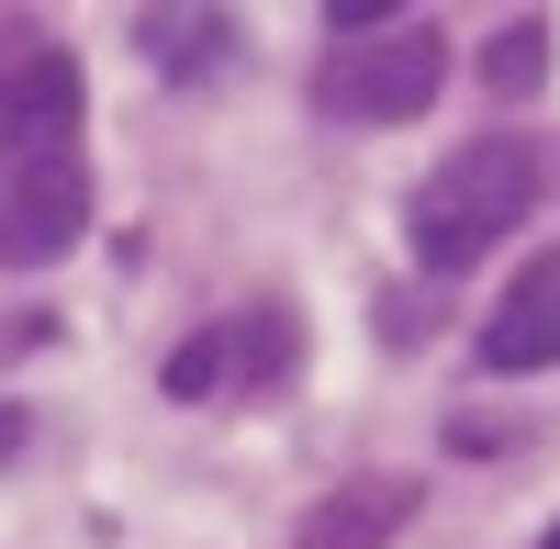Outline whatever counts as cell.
<instances>
[{"mask_svg":"<svg viewBox=\"0 0 560 549\" xmlns=\"http://www.w3.org/2000/svg\"><path fill=\"white\" fill-rule=\"evenodd\" d=\"M538 549H560V527H549V538H538Z\"/></svg>","mask_w":560,"mask_h":549,"instance_id":"12","label":"cell"},{"mask_svg":"<svg viewBox=\"0 0 560 549\" xmlns=\"http://www.w3.org/2000/svg\"><path fill=\"white\" fill-rule=\"evenodd\" d=\"M12 437H23V416H0V448H12Z\"/></svg>","mask_w":560,"mask_h":549,"instance_id":"11","label":"cell"},{"mask_svg":"<svg viewBox=\"0 0 560 549\" xmlns=\"http://www.w3.org/2000/svg\"><path fill=\"white\" fill-rule=\"evenodd\" d=\"M303 371V326L280 303H247L236 326H224V382L236 393H269V382H292Z\"/></svg>","mask_w":560,"mask_h":549,"instance_id":"7","label":"cell"},{"mask_svg":"<svg viewBox=\"0 0 560 549\" xmlns=\"http://www.w3.org/2000/svg\"><path fill=\"white\" fill-rule=\"evenodd\" d=\"M482 79L504 90V102H527V90L549 79V34H538V23H504V34H493V57H482Z\"/></svg>","mask_w":560,"mask_h":549,"instance_id":"9","label":"cell"},{"mask_svg":"<svg viewBox=\"0 0 560 549\" xmlns=\"http://www.w3.org/2000/svg\"><path fill=\"white\" fill-rule=\"evenodd\" d=\"M135 34L158 45V68H213L224 45H236V23H224V12H147Z\"/></svg>","mask_w":560,"mask_h":549,"instance_id":"8","label":"cell"},{"mask_svg":"<svg viewBox=\"0 0 560 549\" xmlns=\"http://www.w3.org/2000/svg\"><path fill=\"white\" fill-rule=\"evenodd\" d=\"M79 57L45 23H12L0 34V147H57V135H79Z\"/></svg>","mask_w":560,"mask_h":549,"instance_id":"4","label":"cell"},{"mask_svg":"<svg viewBox=\"0 0 560 549\" xmlns=\"http://www.w3.org/2000/svg\"><path fill=\"white\" fill-rule=\"evenodd\" d=\"M168 393H179V404H213V393H224V326L168 348Z\"/></svg>","mask_w":560,"mask_h":549,"instance_id":"10","label":"cell"},{"mask_svg":"<svg viewBox=\"0 0 560 549\" xmlns=\"http://www.w3.org/2000/svg\"><path fill=\"white\" fill-rule=\"evenodd\" d=\"M527 213H538V147H527V135H471L459 157H438L427 179H415L404 236H415V269L448 281V269L493 258Z\"/></svg>","mask_w":560,"mask_h":549,"instance_id":"1","label":"cell"},{"mask_svg":"<svg viewBox=\"0 0 560 549\" xmlns=\"http://www.w3.org/2000/svg\"><path fill=\"white\" fill-rule=\"evenodd\" d=\"M404 516H415V482H404V471H370V482H337V493H325L292 549H393Z\"/></svg>","mask_w":560,"mask_h":549,"instance_id":"6","label":"cell"},{"mask_svg":"<svg viewBox=\"0 0 560 549\" xmlns=\"http://www.w3.org/2000/svg\"><path fill=\"white\" fill-rule=\"evenodd\" d=\"M79 236H90L79 135H57V147H0V269H57Z\"/></svg>","mask_w":560,"mask_h":549,"instance_id":"3","label":"cell"},{"mask_svg":"<svg viewBox=\"0 0 560 549\" xmlns=\"http://www.w3.org/2000/svg\"><path fill=\"white\" fill-rule=\"evenodd\" d=\"M438 90H448V34L427 12H393L382 34H348L325 57L314 102H325V124H415Z\"/></svg>","mask_w":560,"mask_h":549,"instance_id":"2","label":"cell"},{"mask_svg":"<svg viewBox=\"0 0 560 549\" xmlns=\"http://www.w3.org/2000/svg\"><path fill=\"white\" fill-rule=\"evenodd\" d=\"M482 371H560V247L527 258L482 314Z\"/></svg>","mask_w":560,"mask_h":549,"instance_id":"5","label":"cell"}]
</instances>
